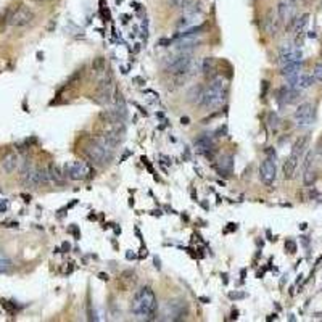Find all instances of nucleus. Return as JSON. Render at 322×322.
Listing matches in <instances>:
<instances>
[{
	"mask_svg": "<svg viewBox=\"0 0 322 322\" xmlns=\"http://www.w3.org/2000/svg\"><path fill=\"white\" fill-rule=\"evenodd\" d=\"M132 313L145 320H153L158 311V301L153 293V290L150 287H142L136 291L132 298V305H130Z\"/></svg>",
	"mask_w": 322,
	"mask_h": 322,
	"instance_id": "f257e3e1",
	"label": "nucleus"
},
{
	"mask_svg": "<svg viewBox=\"0 0 322 322\" xmlns=\"http://www.w3.org/2000/svg\"><path fill=\"white\" fill-rule=\"evenodd\" d=\"M227 79L223 76H218L214 77L211 83L205 87V97H203V102H201V106L206 108V110H216L219 108L226 102V97H227Z\"/></svg>",
	"mask_w": 322,
	"mask_h": 322,
	"instance_id": "f03ea898",
	"label": "nucleus"
},
{
	"mask_svg": "<svg viewBox=\"0 0 322 322\" xmlns=\"http://www.w3.org/2000/svg\"><path fill=\"white\" fill-rule=\"evenodd\" d=\"M63 173L65 177L71 180H87L95 174V171L87 163H84V161H74V163L65 165Z\"/></svg>",
	"mask_w": 322,
	"mask_h": 322,
	"instance_id": "7ed1b4c3",
	"label": "nucleus"
},
{
	"mask_svg": "<svg viewBox=\"0 0 322 322\" xmlns=\"http://www.w3.org/2000/svg\"><path fill=\"white\" fill-rule=\"evenodd\" d=\"M87 156L90 158L94 165L97 166H103L106 165L110 159L113 158V150H110L108 147H105L102 142H97L87 147Z\"/></svg>",
	"mask_w": 322,
	"mask_h": 322,
	"instance_id": "20e7f679",
	"label": "nucleus"
},
{
	"mask_svg": "<svg viewBox=\"0 0 322 322\" xmlns=\"http://www.w3.org/2000/svg\"><path fill=\"white\" fill-rule=\"evenodd\" d=\"M189 314V305L184 300H171L165 306V319L168 320H182Z\"/></svg>",
	"mask_w": 322,
	"mask_h": 322,
	"instance_id": "39448f33",
	"label": "nucleus"
},
{
	"mask_svg": "<svg viewBox=\"0 0 322 322\" xmlns=\"http://www.w3.org/2000/svg\"><path fill=\"white\" fill-rule=\"evenodd\" d=\"M293 119L298 127H308L314 123L316 119V112H314V105L309 103V102H305L301 103L297 112L293 113Z\"/></svg>",
	"mask_w": 322,
	"mask_h": 322,
	"instance_id": "423d86ee",
	"label": "nucleus"
},
{
	"mask_svg": "<svg viewBox=\"0 0 322 322\" xmlns=\"http://www.w3.org/2000/svg\"><path fill=\"white\" fill-rule=\"evenodd\" d=\"M34 16L36 15L31 8L26 7V5H21L15 10V12L12 13V16L8 18V23L13 28H24V26L31 24L34 21Z\"/></svg>",
	"mask_w": 322,
	"mask_h": 322,
	"instance_id": "0eeeda50",
	"label": "nucleus"
},
{
	"mask_svg": "<svg viewBox=\"0 0 322 322\" xmlns=\"http://www.w3.org/2000/svg\"><path fill=\"white\" fill-rule=\"evenodd\" d=\"M277 177V166H276V155L267 156L259 166V180L264 185H273Z\"/></svg>",
	"mask_w": 322,
	"mask_h": 322,
	"instance_id": "6e6552de",
	"label": "nucleus"
},
{
	"mask_svg": "<svg viewBox=\"0 0 322 322\" xmlns=\"http://www.w3.org/2000/svg\"><path fill=\"white\" fill-rule=\"evenodd\" d=\"M279 62L280 65H287V63H295V62H303V53L301 50L295 45L285 44L280 47L279 52Z\"/></svg>",
	"mask_w": 322,
	"mask_h": 322,
	"instance_id": "1a4fd4ad",
	"label": "nucleus"
},
{
	"mask_svg": "<svg viewBox=\"0 0 322 322\" xmlns=\"http://www.w3.org/2000/svg\"><path fill=\"white\" fill-rule=\"evenodd\" d=\"M24 182L31 187L45 185L50 182V176L47 169H29L24 173Z\"/></svg>",
	"mask_w": 322,
	"mask_h": 322,
	"instance_id": "9d476101",
	"label": "nucleus"
},
{
	"mask_svg": "<svg viewBox=\"0 0 322 322\" xmlns=\"http://www.w3.org/2000/svg\"><path fill=\"white\" fill-rule=\"evenodd\" d=\"M295 8H297V2L295 0H282V2L277 5V15L282 23H291L295 21Z\"/></svg>",
	"mask_w": 322,
	"mask_h": 322,
	"instance_id": "9b49d317",
	"label": "nucleus"
},
{
	"mask_svg": "<svg viewBox=\"0 0 322 322\" xmlns=\"http://www.w3.org/2000/svg\"><path fill=\"white\" fill-rule=\"evenodd\" d=\"M298 98H300V89L287 86V87H282L279 90L277 102L280 105H291V103L298 102Z\"/></svg>",
	"mask_w": 322,
	"mask_h": 322,
	"instance_id": "f8f14e48",
	"label": "nucleus"
},
{
	"mask_svg": "<svg viewBox=\"0 0 322 322\" xmlns=\"http://www.w3.org/2000/svg\"><path fill=\"white\" fill-rule=\"evenodd\" d=\"M309 144V137L308 136H303V137H300L295 140V144L291 145V152H290V158H293L297 161L301 159V156L305 155L306 152V147Z\"/></svg>",
	"mask_w": 322,
	"mask_h": 322,
	"instance_id": "ddd939ff",
	"label": "nucleus"
},
{
	"mask_svg": "<svg viewBox=\"0 0 322 322\" xmlns=\"http://www.w3.org/2000/svg\"><path fill=\"white\" fill-rule=\"evenodd\" d=\"M288 86H291V87H297V89H300V90H303V89H308V87H311L314 83H316V79H314V76L313 74H305V73H300L297 77H293V79H290L288 81Z\"/></svg>",
	"mask_w": 322,
	"mask_h": 322,
	"instance_id": "4468645a",
	"label": "nucleus"
},
{
	"mask_svg": "<svg viewBox=\"0 0 322 322\" xmlns=\"http://www.w3.org/2000/svg\"><path fill=\"white\" fill-rule=\"evenodd\" d=\"M301 69H303V62H295V63H287V65H282V69H280V74L287 77V81L297 77Z\"/></svg>",
	"mask_w": 322,
	"mask_h": 322,
	"instance_id": "2eb2a0df",
	"label": "nucleus"
},
{
	"mask_svg": "<svg viewBox=\"0 0 322 322\" xmlns=\"http://www.w3.org/2000/svg\"><path fill=\"white\" fill-rule=\"evenodd\" d=\"M112 90H113L112 77L102 81V83H100V86H98V89H97V97H102L98 103H106L108 100L112 98Z\"/></svg>",
	"mask_w": 322,
	"mask_h": 322,
	"instance_id": "dca6fc26",
	"label": "nucleus"
},
{
	"mask_svg": "<svg viewBox=\"0 0 322 322\" xmlns=\"http://www.w3.org/2000/svg\"><path fill=\"white\" fill-rule=\"evenodd\" d=\"M213 145H214L213 137H211L209 134H203L195 140V148H197L198 153H208L209 150L213 148Z\"/></svg>",
	"mask_w": 322,
	"mask_h": 322,
	"instance_id": "f3484780",
	"label": "nucleus"
},
{
	"mask_svg": "<svg viewBox=\"0 0 322 322\" xmlns=\"http://www.w3.org/2000/svg\"><path fill=\"white\" fill-rule=\"evenodd\" d=\"M18 165H19V158H18L16 153H8L2 159V169L5 171V173H8V174H12L13 171H16Z\"/></svg>",
	"mask_w": 322,
	"mask_h": 322,
	"instance_id": "a211bd4d",
	"label": "nucleus"
},
{
	"mask_svg": "<svg viewBox=\"0 0 322 322\" xmlns=\"http://www.w3.org/2000/svg\"><path fill=\"white\" fill-rule=\"evenodd\" d=\"M189 97V102L194 103V105H201L203 102V97H205V86H194L190 89V92L187 94Z\"/></svg>",
	"mask_w": 322,
	"mask_h": 322,
	"instance_id": "6ab92c4d",
	"label": "nucleus"
},
{
	"mask_svg": "<svg viewBox=\"0 0 322 322\" xmlns=\"http://www.w3.org/2000/svg\"><path fill=\"white\" fill-rule=\"evenodd\" d=\"M234 158H232V155H226V156H223L219 159V166H218V169H219V173L221 174H224V176H229L230 173H232V168H234V161H232Z\"/></svg>",
	"mask_w": 322,
	"mask_h": 322,
	"instance_id": "aec40b11",
	"label": "nucleus"
},
{
	"mask_svg": "<svg viewBox=\"0 0 322 322\" xmlns=\"http://www.w3.org/2000/svg\"><path fill=\"white\" fill-rule=\"evenodd\" d=\"M198 23V18L197 16H190V15H184L182 18H179V21L176 23V28L179 31H185L189 28H194Z\"/></svg>",
	"mask_w": 322,
	"mask_h": 322,
	"instance_id": "412c9836",
	"label": "nucleus"
},
{
	"mask_svg": "<svg viewBox=\"0 0 322 322\" xmlns=\"http://www.w3.org/2000/svg\"><path fill=\"white\" fill-rule=\"evenodd\" d=\"M298 163L300 161H297V159H293V158H287V161L284 163V177L285 179H291L295 176V171H297V168H298Z\"/></svg>",
	"mask_w": 322,
	"mask_h": 322,
	"instance_id": "4be33fe9",
	"label": "nucleus"
},
{
	"mask_svg": "<svg viewBox=\"0 0 322 322\" xmlns=\"http://www.w3.org/2000/svg\"><path fill=\"white\" fill-rule=\"evenodd\" d=\"M308 23H309V15H308V13L303 15L301 18H298V19H295V21H293V26H295V33H297V36L305 34Z\"/></svg>",
	"mask_w": 322,
	"mask_h": 322,
	"instance_id": "5701e85b",
	"label": "nucleus"
},
{
	"mask_svg": "<svg viewBox=\"0 0 322 322\" xmlns=\"http://www.w3.org/2000/svg\"><path fill=\"white\" fill-rule=\"evenodd\" d=\"M316 179H317V171L313 166L306 168L305 173H303V182H305V185H313L316 182Z\"/></svg>",
	"mask_w": 322,
	"mask_h": 322,
	"instance_id": "b1692460",
	"label": "nucleus"
},
{
	"mask_svg": "<svg viewBox=\"0 0 322 322\" xmlns=\"http://www.w3.org/2000/svg\"><path fill=\"white\" fill-rule=\"evenodd\" d=\"M47 171H48L50 180H53V182H57V184H62V182H63V179H65V173H60V169H58L55 165H50Z\"/></svg>",
	"mask_w": 322,
	"mask_h": 322,
	"instance_id": "393cba45",
	"label": "nucleus"
},
{
	"mask_svg": "<svg viewBox=\"0 0 322 322\" xmlns=\"http://www.w3.org/2000/svg\"><path fill=\"white\" fill-rule=\"evenodd\" d=\"M277 28H279V19L273 18V10H271V12L267 13V18H266V29H267L269 34H276Z\"/></svg>",
	"mask_w": 322,
	"mask_h": 322,
	"instance_id": "a878e982",
	"label": "nucleus"
},
{
	"mask_svg": "<svg viewBox=\"0 0 322 322\" xmlns=\"http://www.w3.org/2000/svg\"><path fill=\"white\" fill-rule=\"evenodd\" d=\"M192 2H194V0H168V4H169L171 7L180 8V10H185Z\"/></svg>",
	"mask_w": 322,
	"mask_h": 322,
	"instance_id": "bb28decb",
	"label": "nucleus"
},
{
	"mask_svg": "<svg viewBox=\"0 0 322 322\" xmlns=\"http://www.w3.org/2000/svg\"><path fill=\"white\" fill-rule=\"evenodd\" d=\"M10 269H12V261L5 255H0V273H8Z\"/></svg>",
	"mask_w": 322,
	"mask_h": 322,
	"instance_id": "cd10ccee",
	"label": "nucleus"
},
{
	"mask_svg": "<svg viewBox=\"0 0 322 322\" xmlns=\"http://www.w3.org/2000/svg\"><path fill=\"white\" fill-rule=\"evenodd\" d=\"M313 76L316 81H319V83H322V63H317L313 69Z\"/></svg>",
	"mask_w": 322,
	"mask_h": 322,
	"instance_id": "c85d7f7f",
	"label": "nucleus"
},
{
	"mask_svg": "<svg viewBox=\"0 0 322 322\" xmlns=\"http://www.w3.org/2000/svg\"><path fill=\"white\" fill-rule=\"evenodd\" d=\"M103 65H105L103 58H97L95 62L92 63V66H94V69H95V71H102V69H103Z\"/></svg>",
	"mask_w": 322,
	"mask_h": 322,
	"instance_id": "c756f323",
	"label": "nucleus"
},
{
	"mask_svg": "<svg viewBox=\"0 0 322 322\" xmlns=\"http://www.w3.org/2000/svg\"><path fill=\"white\" fill-rule=\"evenodd\" d=\"M285 248L288 250V253H295V251H297V244L293 240H287L285 242Z\"/></svg>",
	"mask_w": 322,
	"mask_h": 322,
	"instance_id": "7c9ffc66",
	"label": "nucleus"
},
{
	"mask_svg": "<svg viewBox=\"0 0 322 322\" xmlns=\"http://www.w3.org/2000/svg\"><path fill=\"white\" fill-rule=\"evenodd\" d=\"M230 300H238V298H245V293H229Z\"/></svg>",
	"mask_w": 322,
	"mask_h": 322,
	"instance_id": "2f4dec72",
	"label": "nucleus"
},
{
	"mask_svg": "<svg viewBox=\"0 0 322 322\" xmlns=\"http://www.w3.org/2000/svg\"><path fill=\"white\" fill-rule=\"evenodd\" d=\"M182 124H189V118H182Z\"/></svg>",
	"mask_w": 322,
	"mask_h": 322,
	"instance_id": "473e14b6",
	"label": "nucleus"
},
{
	"mask_svg": "<svg viewBox=\"0 0 322 322\" xmlns=\"http://www.w3.org/2000/svg\"><path fill=\"white\" fill-rule=\"evenodd\" d=\"M237 314H238L237 311H234V313H232V319H237Z\"/></svg>",
	"mask_w": 322,
	"mask_h": 322,
	"instance_id": "72a5a7b5",
	"label": "nucleus"
},
{
	"mask_svg": "<svg viewBox=\"0 0 322 322\" xmlns=\"http://www.w3.org/2000/svg\"><path fill=\"white\" fill-rule=\"evenodd\" d=\"M33 2H45V0H33Z\"/></svg>",
	"mask_w": 322,
	"mask_h": 322,
	"instance_id": "f704fd0d",
	"label": "nucleus"
}]
</instances>
